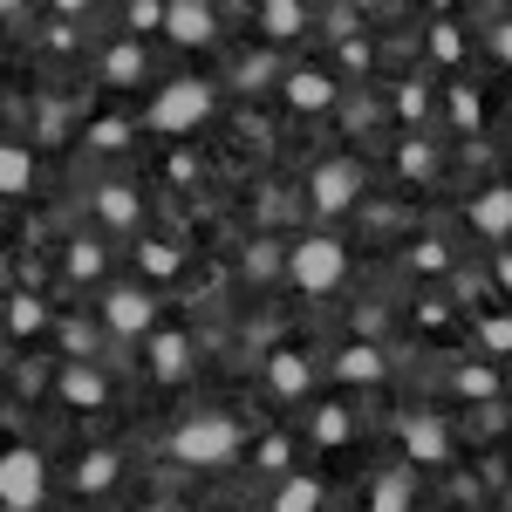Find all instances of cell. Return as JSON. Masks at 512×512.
Returning a JSON list of instances; mask_svg holds the SVG:
<instances>
[{"label":"cell","mask_w":512,"mask_h":512,"mask_svg":"<svg viewBox=\"0 0 512 512\" xmlns=\"http://www.w3.org/2000/svg\"><path fill=\"white\" fill-rule=\"evenodd\" d=\"M246 451V424L226 417V410H192L178 431H171V458L192 465V472H219V465H239Z\"/></svg>","instance_id":"6da1fadb"},{"label":"cell","mask_w":512,"mask_h":512,"mask_svg":"<svg viewBox=\"0 0 512 512\" xmlns=\"http://www.w3.org/2000/svg\"><path fill=\"white\" fill-rule=\"evenodd\" d=\"M287 280H294V294H308V301H328L342 280H349V246L335 233H301L287 246Z\"/></svg>","instance_id":"7a4b0ae2"},{"label":"cell","mask_w":512,"mask_h":512,"mask_svg":"<svg viewBox=\"0 0 512 512\" xmlns=\"http://www.w3.org/2000/svg\"><path fill=\"white\" fill-rule=\"evenodd\" d=\"M212 103H219V96H212V82H205V76H171L158 96H151L144 123H151L158 137H192L198 123L212 117Z\"/></svg>","instance_id":"3957f363"},{"label":"cell","mask_w":512,"mask_h":512,"mask_svg":"<svg viewBox=\"0 0 512 512\" xmlns=\"http://www.w3.org/2000/svg\"><path fill=\"white\" fill-rule=\"evenodd\" d=\"M362 192H369V171H362V158H321L315 171H308V205H315L321 219H342V212H355V205H362Z\"/></svg>","instance_id":"277c9868"},{"label":"cell","mask_w":512,"mask_h":512,"mask_svg":"<svg viewBox=\"0 0 512 512\" xmlns=\"http://www.w3.org/2000/svg\"><path fill=\"white\" fill-rule=\"evenodd\" d=\"M48 499V458L35 444H7L0 458V512H41Z\"/></svg>","instance_id":"5b68a950"},{"label":"cell","mask_w":512,"mask_h":512,"mask_svg":"<svg viewBox=\"0 0 512 512\" xmlns=\"http://www.w3.org/2000/svg\"><path fill=\"white\" fill-rule=\"evenodd\" d=\"M103 328L117 342H151L158 335V294H144V287H103Z\"/></svg>","instance_id":"8992f818"},{"label":"cell","mask_w":512,"mask_h":512,"mask_svg":"<svg viewBox=\"0 0 512 512\" xmlns=\"http://www.w3.org/2000/svg\"><path fill=\"white\" fill-rule=\"evenodd\" d=\"M396 444H403V458L410 465H451V424L431 417V410H396Z\"/></svg>","instance_id":"52a82bcc"},{"label":"cell","mask_w":512,"mask_h":512,"mask_svg":"<svg viewBox=\"0 0 512 512\" xmlns=\"http://www.w3.org/2000/svg\"><path fill=\"white\" fill-rule=\"evenodd\" d=\"M89 212H96V226H103V233L137 239V226H144V192H137L130 178H103V185L89 192Z\"/></svg>","instance_id":"ba28073f"},{"label":"cell","mask_w":512,"mask_h":512,"mask_svg":"<svg viewBox=\"0 0 512 512\" xmlns=\"http://www.w3.org/2000/svg\"><path fill=\"white\" fill-rule=\"evenodd\" d=\"M280 96H287V110L315 117V110H335L342 82L328 76V69H315V62H301V69H287V76H280Z\"/></svg>","instance_id":"9c48e42d"},{"label":"cell","mask_w":512,"mask_h":512,"mask_svg":"<svg viewBox=\"0 0 512 512\" xmlns=\"http://www.w3.org/2000/svg\"><path fill=\"white\" fill-rule=\"evenodd\" d=\"M465 219H472L478 239H492V246H506L512 239V178H499V185H485V192L465 205Z\"/></svg>","instance_id":"30bf717a"},{"label":"cell","mask_w":512,"mask_h":512,"mask_svg":"<svg viewBox=\"0 0 512 512\" xmlns=\"http://www.w3.org/2000/svg\"><path fill=\"white\" fill-rule=\"evenodd\" d=\"M117 478H123V451H117V444H96V451H82V458H76L69 492H76V499H103Z\"/></svg>","instance_id":"8fae6325"},{"label":"cell","mask_w":512,"mask_h":512,"mask_svg":"<svg viewBox=\"0 0 512 512\" xmlns=\"http://www.w3.org/2000/svg\"><path fill=\"white\" fill-rule=\"evenodd\" d=\"M164 35L178 41V48H205V41L219 35V7H212V0H171Z\"/></svg>","instance_id":"7c38bea8"},{"label":"cell","mask_w":512,"mask_h":512,"mask_svg":"<svg viewBox=\"0 0 512 512\" xmlns=\"http://www.w3.org/2000/svg\"><path fill=\"white\" fill-rule=\"evenodd\" d=\"M383 376H390V349H383V342H342V349H335V383L369 390V383H383Z\"/></svg>","instance_id":"4fadbf2b"},{"label":"cell","mask_w":512,"mask_h":512,"mask_svg":"<svg viewBox=\"0 0 512 512\" xmlns=\"http://www.w3.org/2000/svg\"><path fill=\"white\" fill-rule=\"evenodd\" d=\"M55 396H62L69 410H103V403H110V383H103V369H96V362H62Z\"/></svg>","instance_id":"5bb4252c"},{"label":"cell","mask_w":512,"mask_h":512,"mask_svg":"<svg viewBox=\"0 0 512 512\" xmlns=\"http://www.w3.org/2000/svg\"><path fill=\"white\" fill-rule=\"evenodd\" d=\"M308 383H315V369H308V355L294 349V342L267 355V390H274V403H301Z\"/></svg>","instance_id":"9a60e30c"},{"label":"cell","mask_w":512,"mask_h":512,"mask_svg":"<svg viewBox=\"0 0 512 512\" xmlns=\"http://www.w3.org/2000/svg\"><path fill=\"white\" fill-rule=\"evenodd\" d=\"M144 349H151V376H158V383H185V376H192V335L158 328Z\"/></svg>","instance_id":"2e32d148"},{"label":"cell","mask_w":512,"mask_h":512,"mask_svg":"<svg viewBox=\"0 0 512 512\" xmlns=\"http://www.w3.org/2000/svg\"><path fill=\"white\" fill-rule=\"evenodd\" d=\"M151 76V62H144V48H137V35H123L103 48V82L110 89H137V82Z\"/></svg>","instance_id":"e0dca14e"},{"label":"cell","mask_w":512,"mask_h":512,"mask_svg":"<svg viewBox=\"0 0 512 512\" xmlns=\"http://www.w3.org/2000/svg\"><path fill=\"white\" fill-rule=\"evenodd\" d=\"M253 21H260V35H267V41H301L315 14H308L301 0H267V7H253Z\"/></svg>","instance_id":"ac0fdd59"},{"label":"cell","mask_w":512,"mask_h":512,"mask_svg":"<svg viewBox=\"0 0 512 512\" xmlns=\"http://www.w3.org/2000/svg\"><path fill=\"white\" fill-rule=\"evenodd\" d=\"M396 178H403V185H431L437 178V144L431 137H403V144H396Z\"/></svg>","instance_id":"d6986e66"},{"label":"cell","mask_w":512,"mask_h":512,"mask_svg":"<svg viewBox=\"0 0 512 512\" xmlns=\"http://www.w3.org/2000/svg\"><path fill=\"white\" fill-rule=\"evenodd\" d=\"M267 512H321V478L315 472H287L274 485V506Z\"/></svg>","instance_id":"ffe728a7"},{"label":"cell","mask_w":512,"mask_h":512,"mask_svg":"<svg viewBox=\"0 0 512 512\" xmlns=\"http://www.w3.org/2000/svg\"><path fill=\"white\" fill-rule=\"evenodd\" d=\"M103 267H110V260H103V246H96V239H69V246H62V274L76 280V287H96Z\"/></svg>","instance_id":"44dd1931"},{"label":"cell","mask_w":512,"mask_h":512,"mask_svg":"<svg viewBox=\"0 0 512 512\" xmlns=\"http://www.w3.org/2000/svg\"><path fill=\"white\" fill-rule=\"evenodd\" d=\"M0 192H7V198L35 192V158H28L21 144H0Z\"/></svg>","instance_id":"7402d4cb"},{"label":"cell","mask_w":512,"mask_h":512,"mask_svg":"<svg viewBox=\"0 0 512 512\" xmlns=\"http://www.w3.org/2000/svg\"><path fill=\"white\" fill-rule=\"evenodd\" d=\"M48 328V308H41V294H7V335L14 342H28Z\"/></svg>","instance_id":"603a6c76"},{"label":"cell","mask_w":512,"mask_h":512,"mask_svg":"<svg viewBox=\"0 0 512 512\" xmlns=\"http://www.w3.org/2000/svg\"><path fill=\"white\" fill-rule=\"evenodd\" d=\"M451 396H465V403H499V376L478 369V362H458V369H451Z\"/></svg>","instance_id":"cb8c5ba5"},{"label":"cell","mask_w":512,"mask_h":512,"mask_svg":"<svg viewBox=\"0 0 512 512\" xmlns=\"http://www.w3.org/2000/svg\"><path fill=\"white\" fill-rule=\"evenodd\" d=\"M410 506H417V485H410V472H383V478H376L369 512H410Z\"/></svg>","instance_id":"d4e9b609"},{"label":"cell","mask_w":512,"mask_h":512,"mask_svg":"<svg viewBox=\"0 0 512 512\" xmlns=\"http://www.w3.org/2000/svg\"><path fill=\"white\" fill-rule=\"evenodd\" d=\"M396 117H403V130H410V137L424 130V117H431V89H424L417 76H403V82H396Z\"/></svg>","instance_id":"484cf974"},{"label":"cell","mask_w":512,"mask_h":512,"mask_svg":"<svg viewBox=\"0 0 512 512\" xmlns=\"http://www.w3.org/2000/svg\"><path fill=\"white\" fill-rule=\"evenodd\" d=\"M349 431H355L349 403H321V410H315V444H321V451H335V444H349Z\"/></svg>","instance_id":"4316f807"},{"label":"cell","mask_w":512,"mask_h":512,"mask_svg":"<svg viewBox=\"0 0 512 512\" xmlns=\"http://www.w3.org/2000/svg\"><path fill=\"white\" fill-rule=\"evenodd\" d=\"M137 267H144L151 280H171L178 267H185V253H178V246H164V239H137Z\"/></svg>","instance_id":"83f0119b"},{"label":"cell","mask_w":512,"mask_h":512,"mask_svg":"<svg viewBox=\"0 0 512 512\" xmlns=\"http://www.w3.org/2000/svg\"><path fill=\"white\" fill-rule=\"evenodd\" d=\"M130 144H137V130H130L123 117H103V123H89V151H110V158H117V151H130Z\"/></svg>","instance_id":"f1b7e54d"},{"label":"cell","mask_w":512,"mask_h":512,"mask_svg":"<svg viewBox=\"0 0 512 512\" xmlns=\"http://www.w3.org/2000/svg\"><path fill=\"white\" fill-rule=\"evenodd\" d=\"M431 55L444 69H458V62H465V28H458V21H431Z\"/></svg>","instance_id":"f546056e"},{"label":"cell","mask_w":512,"mask_h":512,"mask_svg":"<svg viewBox=\"0 0 512 512\" xmlns=\"http://www.w3.org/2000/svg\"><path fill=\"white\" fill-rule=\"evenodd\" d=\"M274 76H287V69H280L274 55H246V62L233 69V89H267Z\"/></svg>","instance_id":"4dcf8cb0"},{"label":"cell","mask_w":512,"mask_h":512,"mask_svg":"<svg viewBox=\"0 0 512 512\" xmlns=\"http://www.w3.org/2000/svg\"><path fill=\"white\" fill-rule=\"evenodd\" d=\"M478 349L485 355H512V315H485L478 321Z\"/></svg>","instance_id":"1f68e13d"},{"label":"cell","mask_w":512,"mask_h":512,"mask_svg":"<svg viewBox=\"0 0 512 512\" xmlns=\"http://www.w3.org/2000/svg\"><path fill=\"white\" fill-rule=\"evenodd\" d=\"M164 14H171L164 0H130V7H123V21H130V35H151V28H164Z\"/></svg>","instance_id":"d6a6232c"},{"label":"cell","mask_w":512,"mask_h":512,"mask_svg":"<svg viewBox=\"0 0 512 512\" xmlns=\"http://www.w3.org/2000/svg\"><path fill=\"white\" fill-rule=\"evenodd\" d=\"M403 267H417V274H444V267H451V253H444L437 239H417V246L403 253Z\"/></svg>","instance_id":"836d02e7"},{"label":"cell","mask_w":512,"mask_h":512,"mask_svg":"<svg viewBox=\"0 0 512 512\" xmlns=\"http://www.w3.org/2000/svg\"><path fill=\"white\" fill-rule=\"evenodd\" d=\"M335 55H342V69H349V76H369V69H376V48H369V41H362V35L335 41Z\"/></svg>","instance_id":"e575fe53"},{"label":"cell","mask_w":512,"mask_h":512,"mask_svg":"<svg viewBox=\"0 0 512 512\" xmlns=\"http://www.w3.org/2000/svg\"><path fill=\"white\" fill-rule=\"evenodd\" d=\"M444 110H451V123H458V130H465V137H472V130H478V96H472V82H458V89H451V103H444Z\"/></svg>","instance_id":"d590c367"},{"label":"cell","mask_w":512,"mask_h":512,"mask_svg":"<svg viewBox=\"0 0 512 512\" xmlns=\"http://www.w3.org/2000/svg\"><path fill=\"white\" fill-rule=\"evenodd\" d=\"M62 349H69V362H89V355H96V328H89V321H69V328H62Z\"/></svg>","instance_id":"8d00e7d4"},{"label":"cell","mask_w":512,"mask_h":512,"mask_svg":"<svg viewBox=\"0 0 512 512\" xmlns=\"http://www.w3.org/2000/svg\"><path fill=\"white\" fill-rule=\"evenodd\" d=\"M41 137H48V144H55V137H69V130H62V123H69V103H41Z\"/></svg>","instance_id":"74e56055"},{"label":"cell","mask_w":512,"mask_h":512,"mask_svg":"<svg viewBox=\"0 0 512 512\" xmlns=\"http://www.w3.org/2000/svg\"><path fill=\"white\" fill-rule=\"evenodd\" d=\"M328 35H335V41L362 35V14H355V7H328Z\"/></svg>","instance_id":"f35d334b"},{"label":"cell","mask_w":512,"mask_h":512,"mask_svg":"<svg viewBox=\"0 0 512 512\" xmlns=\"http://www.w3.org/2000/svg\"><path fill=\"white\" fill-rule=\"evenodd\" d=\"M287 465H294V458H287V437H267V444H260V472H287Z\"/></svg>","instance_id":"ab89813d"},{"label":"cell","mask_w":512,"mask_h":512,"mask_svg":"<svg viewBox=\"0 0 512 512\" xmlns=\"http://www.w3.org/2000/svg\"><path fill=\"white\" fill-rule=\"evenodd\" d=\"M0 21H7V28H28V21H35V7H21V0H7V7H0Z\"/></svg>","instance_id":"60d3db41"},{"label":"cell","mask_w":512,"mask_h":512,"mask_svg":"<svg viewBox=\"0 0 512 512\" xmlns=\"http://www.w3.org/2000/svg\"><path fill=\"white\" fill-rule=\"evenodd\" d=\"M492 48H499V62L512 69V21H499V28H492Z\"/></svg>","instance_id":"b9f144b4"},{"label":"cell","mask_w":512,"mask_h":512,"mask_svg":"<svg viewBox=\"0 0 512 512\" xmlns=\"http://www.w3.org/2000/svg\"><path fill=\"white\" fill-rule=\"evenodd\" d=\"M492 280H499V287L512 294V253H499V260H492Z\"/></svg>","instance_id":"7bdbcfd3"},{"label":"cell","mask_w":512,"mask_h":512,"mask_svg":"<svg viewBox=\"0 0 512 512\" xmlns=\"http://www.w3.org/2000/svg\"><path fill=\"white\" fill-rule=\"evenodd\" d=\"M144 512H185V506H144Z\"/></svg>","instance_id":"ee69618b"}]
</instances>
